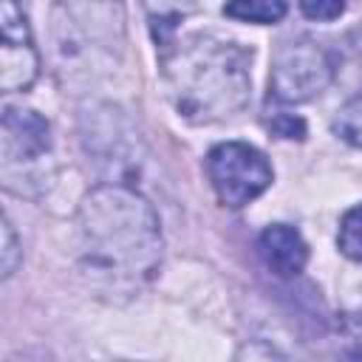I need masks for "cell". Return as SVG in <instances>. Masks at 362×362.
<instances>
[{
  "mask_svg": "<svg viewBox=\"0 0 362 362\" xmlns=\"http://www.w3.org/2000/svg\"><path fill=\"white\" fill-rule=\"evenodd\" d=\"M79 260L85 274L113 294H130L161 263V229L144 195L124 184L90 189L76 215Z\"/></svg>",
  "mask_w": 362,
  "mask_h": 362,
  "instance_id": "cell-1",
  "label": "cell"
},
{
  "mask_svg": "<svg viewBox=\"0 0 362 362\" xmlns=\"http://www.w3.org/2000/svg\"><path fill=\"white\" fill-rule=\"evenodd\" d=\"M252 54L215 34H192L164 57L167 96L181 119L212 124L249 102Z\"/></svg>",
  "mask_w": 362,
  "mask_h": 362,
  "instance_id": "cell-2",
  "label": "cell"
},
{
  "mask_svg": "<svg viewBox=\"0 0 362 362\" xmlns=\"http://www.w3.org/2000/svg\"><path fill=\"white\" fill-rule=\"evenodd\" d=\"M206 173L223 206L240 209L272 184V164L246 141H223L209 150Z\"/></svg>",
  "mask_w": 362,
  "mask_h": 362,
  "instance_id": "cell-3",
  "label": "cell"
},
{
  "mask_svg": "<svg viewBox=\"0 0 362 362\" xmlns=\"http://www.w3.org/2000/svg\"><path fill=\"white\" fill-rule=\"evenodd\" d=\"M334 76L331 57L311 40L280 42L272 59L269 90L277 102H308L328 88Z\"/></svg>",
  "mask_w": 362,
  "mask_h": 362,
  "instance_id": "cell-4",
  "label": "cell"
},
{
  "mask_svg": "<svg viewBox=\"0 0 362 362\" xmlns=\"http://www.w3.org/2000/svg\"><path fill=\"white\" fill-rule=\"evenodd\" d=\"M51 150L48 122L28 107L6 105L3 110V181L8 189H17L23 170L37 167Z\"/></svg>",
  "mask_w": 362,
  "mask_h": 362,
  "instance_id": "cell-5",
  "label": "cell"
},
{
  "mask_svg": "<svg viewBox=\"0 0 362 362\" xmlns=\"http://www.w3.org/2000/svg\"><path fill=\"white\" fill-rule=\"evenodd\" d=\"M0 88L6 93L25 90L40 74V57L28 31V20L17 0H3L0 6Z\"/></svg>",
  "mask_w": 362,
  "mask_h": 362,
  "instance_id": "cell-6",
  "label": "cell"
},
{
  "mask_svg": "<svg viewBox=\"0 0 362 362\" xmlns=\"http://www.w3.org/2000/svg\"><path fill=\"white\" fill-rule=\"evenodd\" d=\"M74 23L99 45L113 48L124 40L122 0H62Z\"/></svg>",
  "mask_w": 362,
  "mask_h": 362,
  "instance_id": "cell-7",
  "label": "cell"
},
{
  "mask_svg": "<svg viewBox=\"0 0 362 362\" xmlns=\"http://www.w3.org/2000/svg\"><path fill=\"white\" fill-rule=\"evenodd\" d=\"M257 249H260L263 263L280 277L300 274L305 269V260H308V246H305L303 235L288 223L266 226L257 238Z\"/></svg>",
  "mask_w": 362,
  "mask_h": 362,
  "instance_id": "cell-8",
  "label": "cell"
},
{
  "mask_svg": "<svg viewBox=\"0 0 362 362\" xmlns=\"http://www.w3.org/2000/svg\"><path fill=\"white\" fill-rule=\"evenodd\" d=\"M288 11V0H226L223 14L232 20H243V23H277L283 20Z\"/></svg>",
  "mask_w": 362,
  "mask_h": 362,
  "instance_id": "cell-9",
  "label": "cell"
},
{
  "mask_svg": "<svg viewBox=\"0 0 362 362\" xmlns=\"http://www.w3.org/2000/svg\"><path fill=\"white\" fill-rule=\"evenodd\" d=\"M153 28H156V40H167V34L175 28V23L189 11L192 0H144Z\"/></svg>",
  "mask_w": 362,
  "mask_h": 362,
  "instance_id": "cell-10",
  "label": "cell"
},
{
  "mask_svg": "<svg viewBox=\"0 0 362 362\" xmlns=\"http://www.w3.org/2000/svg\"><path fill=\"white\" fill-rule=\"evenodd\" d=\"M334 133L351 147H362V90L351 96L334 116Z\"/></svg>",
  "mask_w": 362,
  "mask_h": 362,
  "instance_id": "cell-11",
  "label": "cell"
},
{
  "mask_svg": "<svg viewBox=\"0 0 362 362\" xmlns=\"http://www.w3.org/2000/svg\"><path fill=\"white\" fill-rule=\"evenodd\" d=\"M339 252L356 263H362V204L351 206L345 215H342V223H339Z\"/></svg>",
  "mask_w": 362,
  "mask_h": 362,
  "instance_id": "cell-12",
  "label": "cell"
},
{
  "mask_svg": "<svg viewBox=\"0 0 362 362\" xmlns=\"http://www.w3.org/2000/svg\"><path fill=\"white\" fill-rule=\"evenodd\" d=\"M269 130L280 139H305V122L286 110H274L269 116Z\"/></svg>",
  "mask_w": 362,
  "mask_h": 362,
  "instance_id": "cell-13",
  "label": "cell"
},
{
  "mask_svg": "<svg viewBox=\"0 0 362 362\" xmlns=\"http://www.w3.org/2000/svg\"><path fill=\"white\" fill-rule=\"evenodd\" d=\"M3 246H0V269H3V277H11L20 266V246H17V238H14V229H11V221L3 218Z\"/></svg>",
  "mask_w": 362,
  "mask_h": 362,
  "instance_id": "cell-14",
  "label": "cell"
},
{
  "mask_svg": "<svg viewBox=\"0 0 362 362\" xmlns=\"http://www.w3.org/2000/svg\"><path fill=\"white\" fill-rule=\"evenodd\" d=\"M308 20H337L345 11V0H300Z\"/></svg>",
  "mask_w": 362,
  "mask_h": 362,
  "instance_id": "cell-15",
  "label": "cell"
}]
</instances>
